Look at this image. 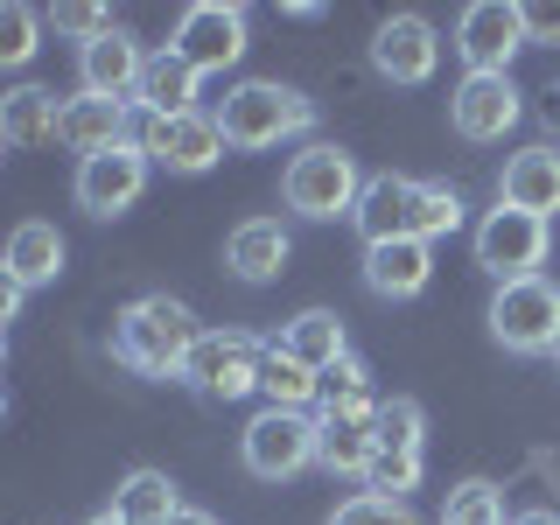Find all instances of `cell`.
Masks as SVG:
<instances>
[{
    "instance_id": "d6a6232c",
    "label": "cell",
    "mask_w": 560,
    "mask_h": 525,
    "mask_svg": "<svg viewBox=\"0 0 560 525\" xmlns=\"http://www.w3.org/2000/svg\"><path fill=\"white\" fill-rule=\"evenodd\" d=\"M329 525H420V518H413V504H399V498H372V490H364V498L337 504V512H329Z\"/></svg>"
},
{
    "instance_id": "83f0119b",
    "label": "cell",
    "mask_w": 560,
    "mask_h": 525,
    "mask_svg": "<svg viewBox=\"0 0 560 525\" xmlns=\"http://www.w3.org/2000/svg\"><path fill=\"white\" fill-rule=\"evenodd\" d=\"M442 525H512V518H504V490L490 483V477L455 483L448 504H442Z\"/></svg>"
},
{
    "instance_id": "4fadbf2b",
    "label": "cell",
    "mask_w": 560,
    "mask_h": 525,
    "mask_svg": "<svg viewBox=\"0 0 560 525\" xmlns=\"http://www.w3.org/2000/svg\"><path fill=\"white\" fill-rule=\"evenodd\" d=\"M518 113H525V92L512 78H463L448 92V127L463 133V140H477V148H490V140H504L518 127Z\"/></svg>"
},
{
    "instance_id": "52a82bcc",
    "label": "cell",
    "mask_w": 560,
    "mask_h": 525,
    "mask_svg": "<svg viewBox=\"0 0 560 525\" xmlns=\"http://www.w3.org/2000/svg\"><path fill=\"white\" fill-rule=\"evenodd\" d=\"M477 267L498 280H533L539 267H547V245H553V232H547V218H525V210H512V203H498V210H483L477 218Z\"/></svg>"
},
{
    "instance_id": "ba28073f",
    "label": "cell",
    "mask_w": 560,
    "mask_h": 525,
    "mask_svg": "<svg viewBox=\"0 0 560 525\" xmlns=\"http://www.w3.org/2000/svg\"><path fill=\"white\" fill-rule=\"evenodd\" d=\"M168 49L197 70V78H210V70H232L245 57V8H232V0H189V8L175 14Z\"/></svg>"
},
{
    "instance_id": "4316f807",
    "label": "cell",
    "mask_w": 560,
    "mask_h": 525,
    "mask_svg": "<svg viewBox=\"0 0 560 525\" xmlns=\"http://www.w3.org/2000/svg\"><path fill=\"white\" fill-rule=\"evenodd\" d=\"M323 413H372L378 393H372V372H364V358H343L323 372V399H315Z\"/></svg>"
},
{
    "instance_id": "d590c367",
    "label": "cell",
    "mask_w": 560,
    "mask_h": 525,
    "mask_svg": "<svg viewBox=\"0 0 560 525\" xmlns=\"http://www.w3.org/2000/svg\"><path fill=\"white\" fill-rule=\"evenodd\" d=\"M22 302H28V288H22V280H14L8 267H0V329H8L14 315H22Z\"/></svg>"
},
{
    "instance_id": "e575fe53",
    "label": "cell",
    "mask_w": 560,
    "mask_h": 525,
    "mask_svg": "<svg viewBox=\"0 0 560 525\" xmlns=\"http://www.w3.org/2000/svg\"><path fill=\"white\" fill-rule=\"evenodd\" d=\"M518 22H525V49H533V43H560V0H525Z\"/></svg>"
},
{
    "instance_id": "d6986e66",
    "label": "cell",
    "mask_w": 560,
    "mask_h": 525,
    "mask_svg": "<svg viewBox=\"0 0 560 525\" xmlns=\"http://www.w3.org/2000/svg\"><path fill=\"white\" fill-rule=\"evenodd\" d=\"M428 280H434V245H428V238L364 245V288H372L378 302H413Z\"/></svg>"
},
{
    "instance_id": "484cf974",
    "label": "cell",
    "mask_w": 560,
    "mask_h": 525,
    "mask_svg": "<svg viewBox=\"0 0 560 525\" xmlns=\"http://www.w3.org/2000/svg\"><path fill=\"white\" fill-rule=\"evenodd\" d=\"M259 399H267V407H280V413H308L315 399H323V378H315L308 364H294L288 350L267 343V364H259Z\"/></svg>"
},
{
    "instance_id": "30bf717a",
    "label": "cell",
    "mask_w": 560,
    "mask_h": 525,
    "mask_svg": "<svg viewBox=\"0 0 560 525\" xmlns=\"http://www.w3.org/2000/svg\"><path fill=\"white\" fill-rule=\"evenodd\" d=\"M525 49V22L512 0H469L455 22V57L469 63V78H512V57Z\"/></svg>"
},
{
    "instance_id": "8992f818",
    "label": "cell",
    "mask_w": 560,
    "mask_h": 525,
    "mask_svg": "<svg viewBox=\"0 0 560 525\" xmlns=\"http://www.w3.org/2000/svg\"><path fill=\"white\" fill-rule=\"evenodd\" d=\"M238 463L253 469L259 483H288L315 469V413H280V407H259L238 434Z\"/></svg>"
},
{
    "instance_id": "836d02e7",
    "label": "cell",
    "mask_w": 560,
    "mask_h": 525,
    "mask_svg": "<svg viewBox=\"0 0 560 525\" xmlns=\"http://www.w3.org/2000/svg\"><path fill=\"white\" fill-rule=\"evenodd\" d=\"M49 28L78 35V49H84V43H98V35H113L119 22H113V8H78V0H70V8H49Z\"/></svg>"
},
{
    "instance_id": "6da1fadb",
    "label": "cell",
    "mask_w": 560,
    "mask_h": 525,
    "mask_svg": "<svg viewBox=\"0 0 560 525\" xmlns=\"http://www.w3.org/2000/svg\"><path fill=\"white\" fill-rule=\"evenodd\" d=\"M197 315L189 302H175V294H140L113 315V358L133 364L140 378H183L189 350H197Z\"/></svg>"
},
{
    "instance_id": "7402d4cb",
    "label": "cell",
    "mask_w": 560,
    "mask_h": 525,
    "mask_svg": "<svg viewBox=\"0 0 560 525\" xmlns=\"http://www.w3.org/2000/svg\"><path fill=\"white\" fill-rule=\"evenodd\" d=\"M63 259H70V245L57 224H43V218H28V224H14L8 245H0V267H8L22 288H57V273H63Z\"/></svg>"
},
{
    "instance_id": "9a60e30c",
    "label": "cell",
    "mask_w": 560,
    "mask_h": 525,
    "mask_svg": "<svg viewBox=\"0 0 560 525\" xmlns=\"http://www.w3.org/2000/svg\"><path fill=\"white\" fill-rule=\"evenodd\" d=\"M288 259H294V238H288V224H280V218H245V224H232V238H224V273L245 280V288L280 280V273H288Z\"/></svg>"
},
{
    "instance_id": "e0dca14e",
    "label": "cell",
    "mask_w": 560,
    "mask_h": 525,
    "mask_svg": "<svg viewBox=\"0 0 560 525\" xmlns=\"http://www.w3.org/2000/svg\"><path fill=\"white\" fill-rule=\"evenodd\" d=\"M498 203L525 210V218H553V210H560V148H553V140H533V148H518L512 162H504Z\"/></svg>"
},
{
    "instance_id": "ab89813d",
    "label": "cell",
    "mask_w": 560,
    "mask_h": 525,
    "mask_svg": "<svg viewBox=\"0 0 560 525\" xmlns=\"http://www.w3.org/2000/svg\"><path fill=\"white\" fill-rule=\"evenodd\" d=\"M0 372H8V329H0Z\"/></svg>"
},
{
    "instance_id": "9c48e42d",
    "label": "cell",
    "mask_w": 560,
    "mask_h": 525,
    "mask_svg": "<svg viewBox=\"0 0 560 525\" xmlns=\"http://www.w3.org/2000/svg\"><path fill=\"white\" fill-rule=\"evenodd\" d=\"M133 148L148 154L154 168L203 175V168L224 162V127H218V113H203V105H197V113H175V119H140Z\"/></svg>"
},
{
    "instance_id": "44dd1931",
    "label": "cell",
    "mask_w": 560,
    "mask_h": 525,
    "mask_svg": "<svg viewBox=\"0 0 560 525\" xmlns=\"http://www.w3.org/2000/svg\"><path fill=\"white\" fill-rule=\"evenodd\" d=\"M372 413H315V469H329V477H364L372 455H378Z\"/></svg>"
},
{
    "instance_id": "277c9868",
    "label": "cell",
    "mask_w": 560,
    "mask_h": 525,
    "mask_svg": "<svg viewBox=\"0 0 560 525\" xmlns=\"http://www.w3.org/2000/svg\"><path fill=\"white\" fill-rule=\"evenodd\" d=\"M483 323H490V337L504 350H518V358H553V343H560V288L547 273L504 280V288L490 294Z\"/></svg>"
},
{
    "instance_id": "ee69618b",
    "label": "cell",
    "mask_w": 560,
    "mask_h": 525,
    "mask_svg": "<svg viewBox=\"0 0 560 525\" xmlns=\"http://www.w3.org/2000/svg\"><path fill=\"white\" fill-rule=\"evenodd\" d=\"M0 148H8V140H0Z\"/></svg>"
},
{
    "instance_id": "3957f363",
    "label": "cell",
    "mask_w": 560,
    "mask_h": 525,
    "mask_svg": "<svg viewBox=\"0 0 560 525\" xmlns=\"http://www.w3.org/2000/svg\"><path fill=\"white\" fill-rule=\"evenodd\" d=\"M358 197H364V168L350 162L337 140H308V148L288 162V175H280V203H288L294 218H308V224L350 218Z\"/></svg>"
},
{
    "instance_id": "7bdbcfd3",
    "label": "cell",
    "mask_w": 560,
    "mask_h": 525,
    "mask_svg": "<svg viewBox=\"0 0 560 525\" xmlns=\"http://www.w3.org/2000/svg\"><path fill=\"white\" fill-rule=\"evenodd\" d=\"M0 413H8V399H0Z\"/></svg>"
},
{
    "instance_id": "603a6c76",
    "label": "cell",
    "mask_w": 560,
    "mask_h": 525,
    "mask_svg": "<svg viewBox=\"0 0 560 525\" xmlns=\"http://www.w3.org/2000/svg\"><path fill=\"white\" fill-rule=\"evenodd\" d=\"M197 70H189L175 49H148V63H140V92L133 105L148 119H175V113H197Z\"/></svg>"
},
{
    "instance_id": "f35d334b",
    "label": "cell",
    "mask_w": 560,
    "mask_h": 525,
    "mask_svg": "<svg viewBox=\"0 0 560 525\" xmlns=\"http://www.w3.org/2000/svg\"><path fill=\"white\" fill-rule=\"evenodd\" d=\"M512 525H560V512H547V504H539V512H518Z\"/></svg>"
},
{
    "instance_id": "1f68e13d",
    "label": "cell",
    "mask_w": 560,
    "mask_h": 525,
    "mask_svg": "<svg viewBox=\"0 0 560 525\" xmlns=\"http://www.w3.org/2000/svg\"><path fill=\"white\" fill-rule=\"evenodd\" d=\"M420 448H378L372 455V469H364V490H372V498H399L407 504V490H420Z\"/></svg>"
},
{
    "instance_id": "cb8c5ba5",
    "label": "cell",
    "mask_w": 560,
    "mask_h": 525,
    "mask_svg": "<svg viewBox=\"0 0 560 525\" xmlns=\"http://www.w3.org/2000/svg\"><path fill=\"white\" fill-rule=\"evenodd\" d=\"M63 127V98L49 92V84H14V92H0V140L8 148H43V140H57Z\"/></svg>"
},
{
    "instance_id": "2e32d148",
    "label": "cell",
    "mask_w": 560,
    "mask_h": 525,
    "mask_svg": "<svg viewBox=\"0 0 560 525\" xmlns=\"http://www.w3.org/2000/svg\"><path fill=\"white\" fill-rule=\"evenodd\" d=\"M140 63H148V49H140L127 28H113V35H98V43L78 49V92L133 105V92H140Z\"/></svg>"
},
{
    "instance_id": "7c38bea8",
    "label": "cell",
    "mask_w": 560,
    "mask_h": 525,
    "mask_svg": "<svg viewBox=\"0 0 560 525\" xmlns=\"http://www.w3.org/2000/svg\"><path fill=\"white\" fill-rule=\"evenodd\" d=\"M442 63V35L428 14H385L372 28V70L385 84H428Z\"/></svg>"
},
{
    "instance_id": "d4e9b609",
    "label": "cell",
    "mask_w": 560,
    "mask_h": 525,
    "mask_svg": "<svg viewBox=\"0 0 560 525\" xmlns=\"http://www.w3.org/2000/svg\"><path fill=\"white\" fill-rule=\"evenodd\" d=\"M105 512H113L119 525H175V512H183V490H175L168 469H127Z\"/></svg>"
},
{
    "instance_id": "8fae6325",
    "label": "cell",
    "mask_w": 560,
    "mask_h": 525,
    "mask_svg": "<svg viewBox=\"0 0 560 525\" xmlns=\"http://www.w3.org/2000/svg\"><path fill=\"white\" fill-rule=\"evenodd\" d=\"M148 175H154V162L127 140V148H113V154H92V162H78V183H70V189H78V210H84V218L105 224V218H119V210L140 203Z\"/></svg>"
},
{
    "instance_id": "7a4b0ae2",
    "label": "cell",
    "mask_w": 560,
    "mask_h": 525,
    "mask_svg": "<svg viewBox=\"0 0 560 525\" xmlns=\"http://www.w3.org/2000/svg\"><path fill=\"white\" fill-rule=\"evenodd\" d=\"M218 127H224V148H280V140L315 127V105L280 78H245L224 92Z\"/></svg>"
},
{
    "instance_id": "4dcf8cb0",
    "label": "cell",
    "mask_w": 560,
    "mask_h": 525,
    "mask_svg": "<svg viewBox=\"0 0 560 525\" xmlns=\"http://www.w3.org/2000/svg\"><path fill=\"white\" fill-rule=\"evenodd\" d=\"M372 434H378V448H420V434H428V407H420V399H407V393L378 399Z\"/></svg>"
},
{
    "instance_id": "8d00e7d4",
    "label": "cell",
    "mask_w": 560,
    "mask_h": 525,
    "mask_svg": "<svg viewBox=\"0 0 560 525\" xmlns=\"http://www.w3.org/2000/svg\"><path fill=\"white\" fill-rule=\"evenodd\" d=\"M175 525H224V518L203 512V504H183V512H175Z\"/></svg>"
},
{
    "instance_id": "60d3db41",
    "label": "cell",
    "mask_w": 560,
    "mask_h": 525,
    "mask_svg": "<svg viewBox=\"0 0 560 525\" xmlns=\"http://www.w3.org/2000/svg\"><path fill=\"white\" fill-rule=\"evenodd\" d=\"M92 525H119V518H113V512H98V518H92Z\"/></svg>"
},
{
    "instance_id": "5b68a950",
    "label": "cell",
    "mask_w": 560,
    "mask_h": 525,
    "mask_svg": "<svg viewBox=\"0 0 560 525\" xmlns=\"http://www.w3.org/2000/svg\"><path fill=\"white\" fill-rule=\"evenodd\" d=\"M259 364H267V343L259 337H245V329H203L189 364H183V385L218 399V407H232V399L259 393Z\"/></svg>"
},
{
    "instance_id": "f1b7e54d",
    "label": "cell",
    "mask_w": 560,
    "mask_h": 525,
    "mask_svg": "<svg viewBox=\"0 0 560 525\" xmlns=\"http://www.w3.org/2000/svg\"><path fill=\"white\" fill-rule=\"evenodd\" d=\"M43 49V14L22 0H0V70H22Z\"/></svg>"
},
{
    "instance_id": "ffe728a7",
    "label": "cell",
    "mask_w": 560,
    "mask_h": 525,
    "mask_svg": "<svg viewBox=\"0 0 560 525\" xmlns=\"http://www.w3.org/2000/svg\"><path fill=\"white\" fill-rule=\"evenodd\" d=\"M273 350H288L294 364H308V372L323 378L329 364H343V358H350V329H343V315H337V308H302V315H288V323H280Z\"/></svg>"
},
{
    "instance_id": "f546056e",
    "label": "cell",
    "mask_w": 560,
    "mask_h": 525,
    "mask_svg": "<svg viewBox=\"0 0 560 525\" xmlns=\"http://www.w3.org/2000/svg\"><path fill=\"white\" fill-rule=\"evenodd\" d=\"M463 218H469V203H463V189L455 183H420V218H413V238H448V232H463Z\"/></svg>"
},
{
    "instance_id": "74e56055",
    "label": "cell",
    "mask_w": 560,
    "mask_h": 525,
    "mask_svg": "<svg viewBox=\"0 0 560 525\" xmlns=\"http://www.w3.org/2000/svg\"><path fill=\"white\" fill-rule=\"evenodd\" d=\"M539 119H547V127L560 133V84H547V98H539Z\"/></svg>"
},
{
    "instance_id": "ac0fdd59",
    "label": "cell",
    "mask_w": 560,
    "mask_h": 525,
    "mask_svg": "<svg viewBox=\"0 0 560 525\" xmlns=\"http://www.w3.org/2000/svg\"><path fill=\"white\" fill-rule=\"evenodd\" d=\"M133 105H119V98H92V92H78V98H63V127L57 140L78 162H92V154H113V148H127L133 140Z\"/></svg>"
},
{
    "instance_id": "5bb4252c",
    "label": "cell",
    "mask_w": 560,
    "mask_h": 525,
    "mask_svg": "<svg viewBox=\"0 0 560 525\" xmlns=\"http://www.w3.org/2000/svg\"><path fill=\"white\" fill-rule=\"evenodd\" d=\"M413 218H420V183L413 175H364V197L350 210V224L364 232V245H385V238H413Z\"/></svg>"
},
{
    "instance_id": "b9f144b4",
    "label": "cell",
    "mask_w": 560,
    "mask_h": 525,
    "mask_svg": "<svg viewBox=\"0 0 560 525\" xmlns=\"http://www.w3.org/2000/svg\"><path fill=\"white\" fill-rule=\"evenodd\" d=\"M553 364H560V343H553Z\"/></svg>"
}]
</instances>
